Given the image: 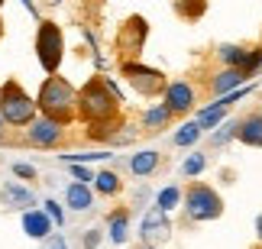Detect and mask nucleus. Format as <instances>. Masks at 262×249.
I'll list each match as a JSON object with an SVG mask.
<instances>
[{"label":"nucleus","mask_w":262,"mask_h":249,"mask_svg":"<svg viewBox=\"0 0 262 249\" xmlns=\"http://www.w3.org/2000/svg\"><path fill=\"white\" fill-rule=\"evenodd\" d=\"M120 117V94L107 78H88V84L78 87V120L88 126H100Z\"/></svg>","instance_id":"obj_1"},{"label":"nucleus","mask_w":262,"mask_h":249,"mask_svg":"<svg viewBox=\"0 0 262 249\" xmlns=\"http://www.w3.org/2000/svg\"><path fill=\"white\" fill-rule=\"evenodd\" d=\"M36 107L42 117L68 126L78 117V87L62 75H49L36 94Z\"/></svg>","instance_id":"obj_2"},{"label":"nucleus","mask_w":262,"mask_h":249,"mask_svg":"<svg viewBox=\"0 0 262 249\" xmlns=\"http://www.w3.org/2000/svg\"><path fill=\"white\" fill-rule=\"evenodd\" d=\"M0 117H4V123L13 126V129H26L39 117L36 97H29L26 87L19 84L16 78H10V81L0 84Z\"/></svg>","instance_id":"obj_3"},{"label":"nucleus","mask_w":262,"mask_h":249,"mask_svg":"<svg viewBox=\"0 0 262 249\" xmlns=\"http://www.w3.org/2000/svg\"><path fill=\"white\" fill-rule=\"evenodd\" d=\"M181 207H185L188 220L194 223H210L224 217V197L207 182H191L185 188V194H181Z\"/></svg>","instance_id":"obj_4"},{"label":"nucleus","mask_w":262,"mask_h":249,"mask_svg":"<svg viewBox=\"0 0 262 249\" xmlns=\"http://www.w3.org/2000/svg\"><path fill=\"white\" fill-rule=\"evenodd\" d=\"M36 58L46 68V75H58L65 58V36H62V26L52 23V19H42L36 29Z\"/></svg>","instance_id":"obj_5"},{"label":"nucleus","mask_w":262,"mask_h":249,"mask_svg":"<svg viewBox=\"0 0 262 249\" xmlns=\"http://www.w3.org/2000/svg\"><path fill=\"white\" fill-rule=\"evenodd\" d=\"M120 75H123L126 84L133 87L139 97H146V101L162 97L165 87H168L165 72H159V68H152V65H143L139 58H136V62H120Z\"/></svg>","instance_id":"obj_6"},{"label":"nucleus","mask_w":262,"mask_h":249,"mask_svg":"<svg viewBox=\"0 0 262 249\" xmlns=\"http://www.w3.org/2000/svg\"><path fill=\"white\" fill-rule=\"evenodd\" d=\"M146 36H149V23H146V16H126V23L117 29V55H120V62H136L139 52H143V46H146Z\"/></svg>","instance_id":"obj_7"},{"label":"nucleus","mask_w":262,"mask_h":249,"mask_svg":"<svg viewBox=\"0 0 262 249\" xmlns=\"http://www.w3.org/2000/svg\"><path fill=\"white\" fill-rule=\"evenodd\" d=\"M139 236H143V243L149 246H159L165 243L168 236H172V220H168V211H162V207H149L143 223H139Z\"/></svg>","instance_id":"obj_8"},{"label":"nucleus","mask_w":262,"mask_h":249,"mask_svg":"<svg viewBox=\"0 0 262 249\" xmlns=\"http://www.w3.org/2000/svg\"><path fill=\"white\" fill-rule=\"evenodd\" d=\"M62 136H65V126L49 120V117H42V114L26 126V143L36 146V149H52V146L62 143Z\"/></svg>","instance_id":"obj_9"},{"label":"nucleus","mask_w":262,"mask_h":249,"mask_svg":"<svg viewBox=\"0 0 262 249\" xmlns=\"http://www.w3.org/2000/svg\"><path fill=\"white\" fill-rule=\"evenodd\" d=\"M162 104H165L175 117L191 114V110H194V104H198V91H194V84H191V81H168L165 94H162Z\"/></svg>","instance_id":"obj_10"},{"label":"nucleus","mask_w":262,"mask_h":249,"mask_svg":"<svg viewBox=\"0 0 262 249\" xmlns=\"http://www.w3.org/2000/svg\"><path fill=\"white\" fill-rule=\"evenodd\" d=\"M246 81H249V75L243 68H220V72L210 78V94H214V101H217V97H227V94L239 91Z\"/></svg>","instance_id":"obj_11"},{"label":"nucleus","mask_w":262,"mask_h":249,"mask_svg":"<svg viewBox=\"0 0 262 249\" xmlns=\"http://www.w3.org/2000/svg\"><path fill=\"white\" fill-rule=\"evenodd\" d=\"M236 139L249 149H262V107L249 110L243 120H236Z\"/></svg>","instance_id":"obj_12"},{"label":"nucleus","mask_w":262,"mask_h":249,"mask_svg":"<svg viewBox=\"0 0 262 249\" xmlns=\"http://www.w3.org/2000/svg\"><path fill=\"white\" fill-rule=\"evenodd\" d=\"M175 120V114L168 110L165 104H152L149 110H143V117H139V126H143V133L149 136H156V133H162V129H168V123Z\"/></svg>","instance_id":"obj_13"},{"label":"nucleus","mask_w":262,"mask_h":249,"mask_svg":"<svg viewBox=\"0 0 262 249\" xmlns=\"http://www.w3.org/2000/svg\"><path fill=\"white\" fill-rule=\"evenodd\" d=\"M23 230L33 236V240H46L52 233V217L42 214V211H26L23 214Z\"/></svg>","instance_id":"obj_14"},{"label":"nucleus","mask_w":262,"mask_h":249,"mask_svg":"<svg viewBox=\"0 0 262 249\" xmlns=\"http://www.w3.org/2000/svg\"><path fill=\"white\" fill-rule=\"evenodd\" d=\"M162 165V155L156 152V149H139V152L129 159V172L139 175V178H146V175H152L156 168Z\"/></svg>","instance_id":"obj_15"},{"label":"nucleus","mask_w":262,"mask_h":249,"mask_svg":"<svg viewBox=\"0 0 262 249\" xmlns=\"http://www.w3.org/2000/svg\"><path fill=\"white\" fill-rule=\"evenodd\" d=\"M65 201H68V207H72V211H88V207L94 204V191H91V185L75 182V185H68Z\"/></svg>","instance_id":"obj_16"},{"label":"nucleus","mask_w":262,"mask_h":249,"mask_svg":"<svg viewBox=\"0 0 262 249\" xmlns=\"http://www.w3.org/2000/svg\"><path fill=\"white\" fill-rule=\"evenodd\" d=\"M107 230H110V233H107L110 243L120 246V243L129 236V214H126V211H114V214L107 217Z\"/></svg>","instance_id":"obj_17"},{"label":"nucleus","mask_w":262,"mask_h":249,"mask_svg":"<svg viewBox=\"0 0 262 249\" xmlns=\"http://www.w3.org/2000/svg\"><path fill=\"white\" fill-rule=\"evenodd\" d=\"M172 10L185 23H198L207 13V0H172Z\"/></svg>","instance_id":"obj_18"},{"label":"nucleus","mask_w":262,"mask_h":249,"mask_svg":"<svg viewBox=\"0 0 262 249\" xmlns=\"http://www.w3.org/2000/svg\"><path fill=\"white\" fill-rule=\"evenodd\" d=\"M94 191H97V194L114 197V194L123 191V182H120V175H117V172L104 168V172H97V175H94Z\"/></svg>","instance_id":"obj_19"},{"label":"nucleus","mask_w":262,"mask_h":249,"mask_svg":"<svg viewBox=\"0 0 262 249\" xmlns=\"http://www.w3.org/2000/svg\"><path fill=\"white\" fill-rule=\"evenodd\" d=\"M201 133H204V129L198 126V120H191V123H185V126H178V133L172 136V143H175L178 149H188V146H194L198 139H201Z\"/></svg>","instance_id":"obj_20"},{"label":"nucleus","mask_w":262,"mask_h":249,"mask_svg":"<svg viewBox=\"0 0 262 249\" xmlns=\"http://www.w3.org/2000/svg\"><path fill=\"white\" fill-rule=\"evenodd\" d=\"M4 201H7L10 207H33V194L23 191V188H16L13 182H10V185L4 188Z\"/></svg>","instance_id":"obj_21"},{"label":"nucleus","mask_w":262,"mask_h":249,"mask_svg":"<svg viewBox=\"0 0 262 249\" xmlns=\"http://www.w3.org/2000/svg\"><path fill=\"white\" fill-rule=\"evenodd\" d=\"M181 188H175V185H168V188H162V191H159V197H156V204L162 207V211H175V207L181 204Z\"/></svg>","instance_id":"obj_22"},{"label":"nucleus","mask_w":262,"mask_h":249,"mask_svg":"<svg viewBox=\"0 0 262 249\" xmlns=\"http://www.w3.org/2000/svg\"><path fill=\"white\" fill-rule=\"evenodd\" d=\"M204 168H207V159L204 155H191V159H185V165H181V172H185L188 178H194V175H201V172H204Z\"/></svg>","instance_id":"obj_23"},{"label":"nucleus","mask_w":262,"mask_h":249,"mask_svg":"<svg viewBox=\"0 0 262 249\" xmlns=\"http://www.w3.org/2000/svg\"><path fill=\"white\" fill-rule=\"evenodd\" d=\"M230 139H236V123L220 126V133H214V146H224V143H230Z\"/></svg>","instance_id":"obj_24"},{"label":"nucleus","mask_w":262,"mask_h":249,"mask_svg":"<svg viewBox=\"0 0 262 249\" xmlns=\"http://www.w3.org/2000/svg\"><path fill=\"white\" fill-rule=\"evenodd\" d=\"M72 175L78 178V182H84V185L94 182V172H91V168H84V165H72Z\"/></svg>","instance_id":"obj_25"},{"label":"nucleus","mask_w":262,"mask_h":249,"mask_svg":"<svg viewBox=\"0 0 262 249\" xmlns=\"http://www.w3.org/2000/svg\"><path fill=\"white\" fill-rule=\"evenodd\" d=\"M42 249H68V243L62 240V236H46V243H42Z\"/></svg>","instance_id":"obj_26"},{"label":"nucleus","mask_w":262,"mask_h":249,"mask_svg":"<svg viewBox=\"0 0 262 249\" xmlns=\"http://www.w3.org/2000/svg\"><path fill=\"white\" fill-rule=\"evenodd\" d=\"M46 207H49V211H46V214H49V217H52V220H55V223H62V220H65V217H62V207H58L55 201H46Z\"/></svg>","instance_id":"obj_27"},{"label":"nucleus","mask_w":262,"mask_h":249,"mask_svg":"<svg viewBox=\"0 0 262 249\" xmlns=\"http://www.w3.org/2000/svg\"><path fill=\"white\" fill-rule=\"evenodd\" d=\"M13 175H19V178H36V168L33 165H13Z\"/></svg>","instance_id":"obj_28"},{"label":"nucleus","mask_w":262,"mask_h":249,"mask_svg":"<svg viewBox=\"0 0 262 249\" xmlns=\"http://www.w3.org/2000/svg\"><path fill=\"white\" fill-rule=\"evenodd\" d=\"M256 236H259V243H262V214L256 217Z\"/></svg>","instance_id":"obj_29"},{"label":"nucleus","mask_w":262,"mask_h":249,"mask_svg":"<svg viewBox=\"0 0 262 249\" xmlns=\"http://www.w3.org/2000/svg\"><path fill=\"white\" fill-rule=\"evenodd\" d=\"M4 126H7V123H4V117H0V139H4Z\"/></svg>","instance_id":"obj_30"},{"label":"nucleus","mask_w":262,"mask_h":249,"mask_svg":"<svg viewBox=\"0 0 262 249\" xmlns=\"http://www.w3.org/2000/svg\"><path fill=\"white\" fill-rule=\"evenodd\" d=\"M139 249H162V246H149V243H143V246H139Z\"/></svg>","instance_id":"obj_31"},{"label":"nucleus","mask_w":262,"mask_h":249,"mask_svg":"<svg viewBox=\"0 0 262 249\" xmlns=\"http://www.w3.org/2000/svg\"><path fill=\"white\" fill-rule=\"evenodd\" d=\"M0 39H4V19H0Z\"/></svg>","instance_id":"obj_32"},{"label":"nucleus","mask_w":262,"mask_h":249,"mask_svg":"<svg viewBox=\"0 0 262 249\" xmlns=\"http://www.w3.org/2000/svg\"><path fill=\"white\" fill-rule=\"evenodd\" d=\"M4 4H7V0H0V7H4Z\"/></svg>","instance_id":"obj_33"}]
</instances>
